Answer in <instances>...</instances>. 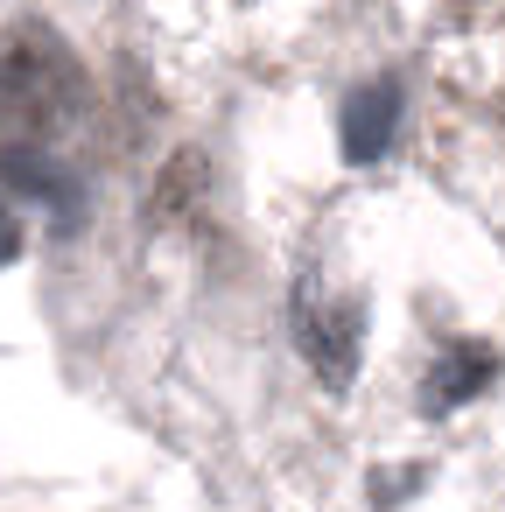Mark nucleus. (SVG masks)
Instances as JSON below:
<instances>
[{"mask_svg":"<svg viewBox=\"0 0 505 512\" xmlns=\"http://www.w3.org/2000/svg\"><path fill=\"white\" fill-rule=\"evenodd\" d=\"M85 113V71L50 29L0 36V120L15 134H57Z\"/></svg>","mask_w":505,"mask_h":512,"instance_id":"1","label":"nucleus"},{"mask_svg":"<svg viewBox=\"0 0 505 512\" xmlns=\"http://www.w3.org/2000/svg\"><path fill=\"white\" fill-rule=\"evenodd\" d=\"M295 330H302L309 365L330 379V393H344L351 372H358V309L337 302V309L323 316V309H316V288H295Z\"/></svg>","mask_w":505,"mask_h":512,"instance_id":"2","label":"nucleus"},{"mask_svg":"<svg viewBox=\"0 0 505 512\" xmlns=\"http://www.w3.org/2000/svg\"><path fill=\"white\" fill-rule=\"evenodd\" d=\"M344 155L351 162H379L386 155V141H393V127H400V92L379 78V85H358L351 99H344Z\"/></svg>","mask_w":505,"mask_h":512,"instance_id":"3","label":"nucleus"},{"mask_svg":"<svg viewBox=\"0 0 505 512\" xmlns=\"http://www.w3.org/2000/svg\"><path fill=\"white\" fill-rule=\"evenodd\" d=\"M491 372H498V351H491V344H477V337H449L442 358L428 365V386H421V393H428V407H456V400L484 393Z\"/></svg>","mask_w":505,"mask_h":512,"instance_id":"4","label":"nucleus"},{"mask_svg":"<svg viewBox=\"0 0 505 512\" xmlns=\"http://www.w3.org/2000/svg\"><path fill=\"white\" fill-rule=\"evenodd\" d=\"M0 176H8V190H22V197H36V204H64V211H71V183H64L43 155H29V148H0Z\"/></svg>","mask_w":505,"mask_h":512,"instance_id":"5","label":"nucleus"},{"mask_svg":"<svg viewBox=\"0 0 505 512\" xmlns=\"http://www.w3.org/2000/svg\"><path fill=\"white\" fill-rule=\"evenodd\" d=\"M15 253H22V225H15V211H8V204H0V267H8Z\"/></svg>","mask_w":505,"mask_h":512,"instance_id":"6","label":"nucleus"}]
</instances>
